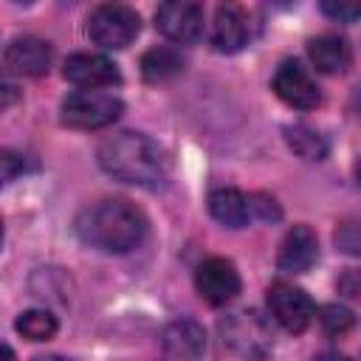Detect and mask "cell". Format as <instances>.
<instances>
[{"label":"cell","mask_w":361,"mask_h":361,"mask_svg":"<svg viewBox=\"0 0 361 361\" xmlns=\"http://www.w3.org/2000/svg\"><path fill=\"white\" fill-rule=\"evenodd\" d=\"M99 166L121 180V183H133V186H144V189H158L166 183L169 175V161L164 155V149L144 133H116L110 138L102 141L99 147Z\"/></svg>","instance_id":"1"},{"label":"cell","mask_w":361,"mask_h":361,"mask_svg":"<svg viewBox=\"0 0 361 361\" xmlns=\"http://www.w3.org/2000/svg\"><path fill=\"white\" fill-rule=\"evenodd\" d=\"M76 234L82 243L99 251L127 254L147 237V217L135 203L124 197H107L87 206L76 217Z\"/></svg>","instance_id":"2"},{"label":"cell","mask_w":361,"mask_h":361,"mask_svg":"<svg viewBox=\"0 0 361 361\" xmlns=\"http://www.w3.org/2000/svg\"><path fill=\"white\" fill-rule=\"evenodd\" d=\"M220 353L228 361H262L271 353V327L254 310L231 313L220 322Z\"/></svg>","instance_id":"3"},{"label":"cell","mask_w":361,"mask_h":361,"mask_svg":"<svg viewBox=\"0 0 361 361\" xmlns=\"http://www.w3.org/2000/svg\"><path fill=\"white\" fill-rule=\"evenodd\" d=\"M141 31V17L124 3H102L87 14V37L107 51L127 48Z\"/></svg>","instance_id":"4"},{"label":"cell","mask_w":361,"mask_h":361,"mask_svg":"<svg viewBox=\"0 0 361 361\" xmlns=\"http://www.w3.org/2000/svg\"><path fill=\"white\" fill-rule=\"evenodd\" d=\"M118 96L104 90H76L62 99V124L73 130H102L121 116Z\"/></svg>","instance_id":"5"},{"label":"cell","mask_w":361,"mask_h":361,"mask_svg":"<svg viewBox=\"0 0 361 361\" xmlns=\"http://www.w3.org/2000/svg\"><path fill=\"white\" fill-rule=\"evenodd\" d=\"M274 93L288 104V107H296V110H313L322 104V90L319 85L313 82L310 71L296 62V59H282L276 73H274Z\"/></svg>","instance_id":"6"},{"label":"cell","mask_w":361,"mask_h":361,"mask_svg":"<svg viewBox=\"0 0 361 361\" xmlns=\"http://www.w3.org/2000/svg\"><path fill=\"white\" fill-rule=\"evenodd\" d=\"M268 310L271 316L288 330V333H302L307 330V324L313 322L316 316V307H313V299L290 285V282H274L268 288Z\"/></svg>","instance_id":"7"},{"label":"cell","mask_w":361,"mask_h":361,"mask_svg":"<svg viewBox=\"0 0 361 361\" xmlns=\"http://www.w3.org/2000/svg\"><path fill=\"white\" fill-rule=\"evenodd\" d=\"M195 288H197L203 302L220 307V305H228L240 293L243 282H240V274H237L231 259L212 257V259L200 262V268L195 274Z\"/></svg>","instance_id":"8"},{"label":"cell","mask_w":361,"mask_h":361,"mask_svg":"<svg viewBox=\"0 0 361 361\" xmlns=\"http://www.w3.org/2000/svg\"><path fill=\"white\" fill-rule=\"evenodd\" d=\"M155 28L172 42H195L203 34V8L189 0L161 3L155 11Z\"/></svg>","instance_id":"9"},{"label":"cell","mask_w":361,"mask_h":361,"mask_svg":"<svg viewBox=\"0 0 361 361\" xmlns=\"http://www.w3.org/2000/svg\"><path fill=\"white\" fill-rule=\"evenodd\" d=\"M65 79L85 87V90H99V87H113L121 82V73L116 68L113 59H107L104 54H90V51H82V54H73L65 59V68H62Z\"/></svg>","instance_id":"10"},{"label":"cell","mask_w":361,"mask_h":361,"mask_svg":"<svg viewBox=\"0 0 361 361\" xmlns=\"http://www.w3.org/2000/svg\"><path fill=\"white\" fill-rule=\"evenodd\" d=\"M251 39V14L237 3H223L214 11L212 23V45L220 54H234Z\"/></svg>","instance_id":"11"},{"label":"cell","mask_w":361,"mask_h":361,"mask_svg":"<svg viewBox=\"0 0 361 361\" xmlns=\"http://www.w3.org/2000/svg\"><path fill=\"white\" fill-rule=\"evenodd\" d=\"M51 65V45L39 37H17L3 51V71L11 76H42Z\"/></svg>","instance_id":"12"},{"label":"cell","mask_w":361,"mask_h":361,"mask_svg":"<svg viewBox=\"0 0 361 361\" xmlns=\"http://www.w3.org/2000/svg\"><path fill=\"white\" fill-rule=\"evenodd\" d=\"M316 259H319V240H316L313 228L310 226H293L279 245V257H276L279 271L305 274Z\"/></svg>","instance_id":"13"},{"label":"cell","mask_w":361,"mask_h":361,"mask_svg":"<svg viewBox=\"0 0 361 361\" xmlns=\"http://www.w3.org/2000/svg\"><path fill=\"white\" fill-rule=\"evenodd\" d=\"M206 350V333L195 319H175L164 330V353L175 361H197Z\"/></svg>","instance_id":"14"},{"label":"cell","mask_w":361,"mask_h":361,"mask_svg":"<svg viewBox=\"0 0 361 361\" xmlns=\"http://www.w3.org/2000/svg\"><path fill=\"white\" fill-rule=\"evenodd\" d=\"M307 56L322 73H344L350 68V45L338 34H322L307 42Z\"/></svg>","instance_id":"15"},{"label":"cell","mask_w":361,"mask_h":361,"mask_svg":"<svg viewBox=\"0 0 361 361\" xmlns=\"http://www.w3.org/2000/svg\"><path fill=\"white\" fill-rule=\"evenodd\" d=\"M209 212L217 223L228 226V228H243L251 220V209H248V197L240 189H214L209 195Z\"/></svg>","instance_id":"16"},{"label":"cell","mask_w":361,"mask_h":361,"mask_svg":"<svg viewBox=\"0 0 361 361\" xmlns=\"http://www.w3.org/2000/svg\"><path fill=\"white\" fill-rule=\"evenodd\" d=\"M183 71V56L172 45H155L141 56V76L147 82H164Z\"/></svg>","instance_id":"17"},{"label":"cell","mask_w":361,"mask_h":361,"mask_svg":"<svg viewBox=\"0 0 361 361\" xmlns=\"http://www.w3.org/2000/svg\"><path fill=\"white\" fill-rule=\"evenodd\" d=\"M285 138L290 144V149L307 161H322L327 155V141L319 130L307 127V124H293L285 130Z\"/></svg>","instance_id":"18"},{"label":"cell","mask_w":361,"mask_h":361,"mask_svg":"<svg viewBox=\"0 0 361 361\" xmlns=\"http://www.w3.org/2000/svg\"><path fill=\"white\" fill-rule=\"evenodd\" d=\"M14 327L28 341H48V338H54L59 324H56V316L48 310H25V313H20Z\"/></svg>","instance_id":"19"},{"label":"cell","mask_w":361,"mask_h":361,"mask_svg":"<svg viewBox=\"0 0 361 361\" xmlns=\"http://www.w3.org/2000/svg\"><path fill=\"white\" fill-rule=\"evenodd\" d=\"M353 324H355V316L344 305H327L322 310V327L327 336H344L353 330Z\"/></svg>","instance_id":"20"},{"label":"cell","mask_w":361,"mask_h":361,"mask_svg":"<svg viewBox=\"0 0 361 361\" xmlns=\"http://www.w3.org/2000/svg\"><path fill=\"white\" fill-rule=\"evenodd\" d=\"M20 172H23V158L14 149L0 147V189L8 186Z\"/></svg>","instance_id":"21"},{"label":"cell","mask_w":361,"mask_h":361,"mask_svg":"<svg viewBox=\"0 0 361 361\" xmlns=\"http://www.w3.org/2000/svg\"><path fill=\"white\" fill-rule=\"evenodd\" d=\"M248 209H251V217L257 214L259 220H279V209H276L274 197H268V195H251Z\"/></svg>","instance_id":"22"},{"label":"cell","mask_w":361,"mask_h":361,"mask_svg":"<svg viewBox=\"0 0 361 361\" xmlns=\"http://www.w3.org/2000/svg\"><path fill=\"white\" fill-rule=\"evenodd\" d=\"M336 245L347 254H358V226L355 223H344L336 231Z\"/></svg>","instance_id":"23"},{"label":"cell","mask_w":361,"mask_h":361,"mask_svg":"<svg viewBox=\"0 0 361 361\" xmlns=\"http://www.w3.org/2000/svg\"><path fill=\"white\" fill-rule=\"evenodd\" d=\"M322 11L327 14V17H333V20H341V23H353L355 17H358V6H336V3H324L322 6Z\"/></svg>","instance_id":"24"},{"label":"cell","mask_w":361,"mask_h":361,"mask_svg":"<svg viewBox=\"0 0 361 361\" xmlns=\"http://www.w3.org/2000/svg\"><path fill=\"white\" fill-rule=\"evenodd\" d=\"M20 99V93H17V87L11 85V82H6V79H0V110L3 107H8V104H14Z\"/></svg>","instance_id":"25"},{"label":"cell","mask_w":361,"mask_h":361,"mask_svg":"<svg viewBox=\"0 0 361 361\" xmlns=\"http://www.w3.org/2000/svg\"><path fill=\"white\" fill-rule=\"evenodd\" d=\"M338 288H341L347 296H358V274H355V271H347L344 279H338Z\"/></svg>","instance_id":"26"},{"label":"cell","mask_w":361,"mask_h":361,"mask_svg":"<svg viewBox=\"0 0 361 361\" xmlns=\"http://www.w3.org/2000/svg\"><path fill=\"white\" fill-rule=\"evenodd\" d=\"M313 361H353L350 355H344V353H336V350H327V353H319Z\"/></svg>","instance_id":"27"},{"label":"cell","mask_w":361,"mask_h":361,"mask_svg":"<svg viewBox=\"0 0 361 361\" xmlns=\"http://www.w3.org/2000/svg\"><path fill=\"white\" fill-rule=\"evenodd\" d=\"M0 361H17L14 350H11L8 344H3V341H0Z\"/></svg>","instance_id":"28"},{"label":"cell","mask_w":361,"mask_h":361,"mask_svg":"<svg viewBox=\"0 0 361 361\" xmlns=\"http://www.w3.org/2000/svg\"><path fill=\"white\" fill-rule=\"evenodd\" d=\"M34 361H71V358H59V355H37Z\"/></svg>","instance_id":"29"},{"label":"cell","mask_w":361,"mask_h":361,"mask_svg":"<svg viewBox=\"0 0 361 361\" xmlns=\"http://www.w3.org/2000/svg\"><path fill=\"white\" fill-rule=\"evenodd\" d=\"M0 243H3V226H0Z\"/></svg>","instance_id":"30"}]
</instances>
